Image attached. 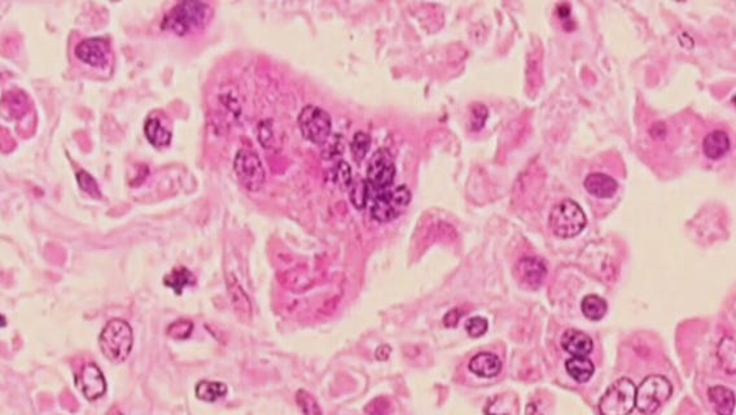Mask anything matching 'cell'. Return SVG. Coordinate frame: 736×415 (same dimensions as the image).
<instances>
[{
    "mask_svg": "<svg viewBox=\"0 0 736 415\" xmlns=\"http://www.w3.org/2000/svg\"><path fill=\"white\" fill-rule=\"evenodd\" d=\"M710 402L716 407L719 414L730 415L734 413L735 407V395L731 389L723 386H716L708 391Z\"/></svg>",
    "mask_w": 736,
    "mask_h": 415,
    "instance_id": "obj_18",
    "label": "cell"
},
{
    "mask_svg": "<svg viewBox=\"0 0 736 415\" xmlns=\"http://www.w3.org/2000/svg\"><path fill=\"white\" fill-rule=\"evenodd\" d=\"M333 182L342 190L351 189L353 183V174H351V165L345 161H340L334 166L332 173Z\"/></svg>",
    "mask_w": 736,
    "mask_h": 415,
    "instance_id": "obj_26",
    "label": "cell"
},
{
    "mask_svg": "<svg viewBox=\"0 0 736 415\" xmlns=\"http://www.w3.org/2000/svg\"><path fill=\"white\" fill-rule=\"evenodd\" d=\"M133 328L124 319H110L99 336L100 351L112 363H122L133 351Z\"/></svg>",
    "mask_w": 736,
    "mask_h": 415,
    "instance_id": "obj_2",
    "label": "cell"
},
{
    "mask_svg": "<svg viewBox=\"0 0 736 415\" xmlns=\"http://www.w3.org/2000/svg\"><path fill=\"white\" fill-rule=\"evenodd\" d=\"M195 395L201 401L216 402L219 398H223L227 395V386L221 381L201 380L196 384Z\"/></svg>",
    "mask_w": 736,
    "mask_h": 415,
    "instance_id": "obj_21",
    "label": "cell"
},
{
    "mask_svg": "<svg viewBox=\"0 0 736 415\" xmlns=\"http://www.w3.org/2000/svg\"><path fill=\"white\" fill-rule=\"evenodd\" d=\"M298 126L304 138L309 142L322 145L331 136L332 119L321 107L307 105L300 113Z\"/></svg>",
    "mask_w": 736,
    "mask_h": 415,
    "instance_id": "obj_7",
    "label": "cell"
},
{
    "mask_svg": "<svg viewBox=\"0 0 736 415\" xmlns=\"http://www.w3.org/2000/svg\"><path fill=\"white\" fill-rule=\"evenodd\" d=\"M516 271L520 280L531 289L539 287L547 277L545 262L537 257H525L517 263Z\"/></svg>",
    "mask_w": 736,
    "mask_h": 415,
    "instance_id": "obj_12",
    "label": "cell"
},
{
    "mask_svg": "<svg viewBox=\"0 0 736 415\" xmlns=\"http://www.w3.org/2000/svg\"><path fill=\"white\" fill-rule=\"evenodd\" d=\"M75 56L82 63L94 68H104L110 59V45L105 38L92 36L83 39L75 47Z\"/></svg>",
    "mask_w": 736,
    "mask_h": 415,
    "instance_id": "obj_11",
    "label": "cell"
},
{
    "mask_svg": "<svg viewBox=\"0 0 736 415\" xmlns=\"http://www.w3.org/2000/svg\"><path fill=\"white\" fill-rule=\"evenodd\" d=\"M390 351H392V349H390L388 345L380 347L376 351L377 360H380V361H385L386 358L390 356Z\"/></svg>",
    "mask_w": 736,
    "mask_h": 415,
    "instance_id": "obj_35",
    "label": "cell"
},
{
    "mask_svg": "<svg viewBox=\"0 0 736 415\" xmlns=\"http://www.w3.org/2000/svg\"><path fill=\"white\" fill-rule=\"evenodd\" d=\"M267 122H269V121H263V122H260V136H258L260 145H263V147H266V148L270 147L271 142H272V139H274V136H274V133H272V127H271V125H267Z\"/></svg>",
    "mask_w": 736,
    "mask_h": 415,
    "instance_id": "obj_33",
    "label": "cell"
},
{
    "mask_svg": "<svg viewBox=\"0 0 736 415\" xmlns=\"http://www.w3.org/2000/svg\"><path fill=\"white\" fill-rule=\"evenodd\" d=\"M459 318H460V313H459L457 309L449 312L445 318H443V325L446 327H455L458 325Z\"/></svg>",
    "mask_w": 736,
    "mask_h": 415,
    "instance_id": "obj_34",
    "label": "cell"
},
{
    "mask_svg": "<svg viewBox=\"0 0 736 415\" xmlns=\"http://www.w3.org/2000/svg\"><path fill=\"white\" fill-rule=\"evenodd\" d=\"M466 331L471 337H481L483 335L486 334L487 328H489V323H487V319L483 318V316H473V318H469L467 322H466Z\"/></svg>",
    "mask_w": 736,
    "mask_h": 415,
    "instance_id": "obj_30",
    "label": "cell"
},
{
    "mask_svg": "<svg viewBox=\"0 0 736 415\" xmlns=\"http://www.w3.org/2000/svg\"><path fill=\"white\" fill-rule=\"evenodd\" d=\"M410 201L411 191L404 184L377 192L371 207V217L380 224L395 221L407 209Z\"/></svg>",
    "mask_w": 736,
    "mask_h": 415,
    "instance_id": "obj_4",
    "label": "cell"
},
{
    "mask_svg": "<svg viewBox=\"0 0 736 415\" xmlns=\"http://www.w3.org/2000/svg\"><path fill=\"white\" fill-rule=\"evenodd\" d=\"M561 347L573 357H587L593 352V339L580 330L569 328L561 336Z\"/></svg>",
    "mask_w": 736,
    "mask_h": 415,
    "instance_id": "obj_14",
    "label": "cell"
},
{
    "mask_svg": "<svg viewBox=\"0 0 736 415\" xmlns=\"http://www.w3.org/2000/svg\"><path fill=\"white\" fill-rule=\"evenodd\" d=\"M77 182L81 187V190L86 194H89L92 198H100L101 194H100L99 184L98 182L95 181V178L84 170H80L77 173Z\"/></svg>",
    "mask_w": 736,
    "mask_h": 415,
    "instance_id": "obj_29",
    "label": "cell"
},
{
    "mask_svg": "<svg viewBox=\"0 0 736 415\" xmlns=\"http://www.w3.org/2000/svg\"><path fill=\"white\" fill-rule=\"evenodd\" d=\"M163 284L172 289L177 295H182L186 287L196 284V277L187 268H175L165 275Z\"/></svg>",
    "mask_w": 736,
    "mask_h": 415,
    "instance_id": "obj_19",
    "label": "cell"
},
{
    "mask_svg": "<svg viewBox=\"0 0 736 415\" xmlns=\"http://www.w3.org/2000/svg\"><path fill=\"white\" fill-rule=\"evenodd\" d=\"M234 170L239 182L251 192L260 190L266 181V172L258 154L249 150H240L234 160Z\"/></svg>",
    "mask_w": 736,
    "mask_h": 415,
    "instance_id": "obj_8",
    "label": "cell"
},
{
    "mask_svg": "<svg viewBox=\"0 0 736 415\" xmlns=\"http://www.w3.org/2000/svg\"><path fill=\"white\" fill-rule=\"evenodd\" d=\"M395 178V163L388 150H378L369 160L367 169V181L369 191L388 190L393 187Z\"/></svg>",
    "mask_w": 736,
    "mask_h": 415,
    "instance_id": "obj_9",
    "label": "cell"
},
{
    "mask_svg": "<svg viewBox=\"0 0 736 415\" xmlns=\"http://www.w3.org/2000/svg\"><path fill=\"white\" fill-rule=\"evenodd\" d=\"M75 387L86 400L95 401L105 393L107 381L99 366L94 362H90L86 363L75 375Z\"/></svg>",
    "mask_w": 736,
    "mask_h": 415,
    "instance_id": "obj_10",
    "label": "cell"
},
{
    "mask_svg": "<svg viewBox=\"0 0 736 415\" xmlns=\"http://www.w3.org/2000/svg\"><path fill=\"white\" fill-rule=\"evenodd\" d=\"M296 401L298 407H301L302 413L311 415L322 414V410L318 405L314 396L304 389L297 392Z\"/></svg>",
    "mask_w": 736,
    "mask_h": 415,
    "instance_id": "obj_27",
    "label": "cell"
},
{
    "mask_svg": "<svg viewBox=\"0 0 736 415\" xmlns=\"http://www.w3.org/2000/svg\"><path fill=\"white\" fill-rule=\"evenodd\" d=\"M486 118H487V109L485 105L476 104L472 109V125H471L472 130L478 131L480 129H483L485 125Z\"/></svg>",
    "mask_w": 736,
    "mask_h": 415,
    "instance_id": "obj_32",
    "label": "cell"
},
{
    "mask_svg": "<svg viewBox=\"0 0 736 415\" xmlns=\"http://www.w3.org/2000/svg\"><path fill=\"white\" fill-rule=\"evenodd\" d=\"M566 372L578 383H586L591 379L595 371L593 361L587 357H572L566 362Z\"/></svg>",
    "mask_w": 736,
    "mask_h": 415,
    "instance_id": "obj_20",
    "label": "cell"
},
{
    "mask_svg": "<svg viewBox=\"0 0 736 415\" xmlns=\"http://www.w3.org/2000/svg\"><path fill=\"white\" fill-rule=\"evenodd\" d=\"M323 151L322 154L325 159H334L336 156L341 154L342 152V136L340 134L333 136V138H328L327 142L324 143Z\"/></svg>",
    "mask_w": 736,
    "mask_h": 415,
    "instance_id": "obj_31",
    "label": "cell"
},
{
    "mask_svg": "<svg viewBox=\"0 0 736 415\" xmlns=\"http://www.w3.org/2000/svg\"><path fill=\"white\" fill-rule=\"evenodd\" d=\"M369 145H371V139L369 136H367L366 133L363 131H358L355 133V136L351 140V154H353V159L360 163L366 156H367L368 150H369Z\"/></svg>",
    "mask_w": 736,
    "mask_h": 415,
    "instance_id": "obj_25",
    "label": "cell"
},
{
    "mask_svg": "<svg viewBox=\"0 0 736 415\" xmlns=\"http://www.w3.org/2000/svg\"><path fill=\"white\" fill-rule=\"evenodd\" d=\"M468 369L480 378H495L502 371V361L494 353L483 352L476 354L468 365Z\"/></svg>",
    "mask_w": 736,
    "mask_h": 415,
    "instance_id": "obj_15",
    "label": "cell"
},
{
    "mask_svg": "<svg viewBox=\"0 0 736 415\" xmlns=\"http://www.w3.org/2000/svg\"><path fill=\"white\" fill-rule=\"evenodd\" d=\"M214 10L204 1H180L165 15L162 29L179 36L203 31L213 18Z\"/></svg>",
    "mask_w": 736,
    "mask_h": 415,
    "instance_id": "obj_1",
    "label": "cell"
},
{
    "mask_svg": "<svg viewBox=\"0 0 736 415\" xmlns=\"http://www.w3.org/2000/svg\"><path fill=\"white\" fill-rule=\"evenodd\" d=\"M673 395V386L663 375H649L635 391V407L643 414H654Z\"/></svg>",
    "mask_w": 736,
    "mask_h": 415,
    "instance_id": "obj_5",
    "label": "cell"
},
{
    "mask_svg": "<svg viewBox=\"0 0 736 415\" xmlns=\"http://www.w3.org/2000/svg\"><path fill=\"white\" fill-rule=\"evenodd\" d=\"M634 381L628 378H621L612 383L599 401V410L603 415H628L635 407Z\"/></svg>",
    "mask_w": 736,
    "mask_h": 415,
    "instance_id": "obj_6",
    "label": "cell"
},
{
    "mask_svg": "<svg viewBox=\"0 0 736 415\" xmlns=\"http://www.w3.org/2000/svg\"><path fill=\"white\" fill-rule=\"evenodd\" d=\"M730 138L725 131L714 130L705 136L702 142V151L710 160H719L730 151Z\"/></svg>",
    "mask_w": 736,
    "mask_h": 415,
    "instance_id": "obj_16",
    "label": "cell"
},
{
    "mask_svg": "<svg viewBox=\"0 0 736 415\" xmlns=\"http://www.w3.org/2000/svg\"><path fill=\"white\" fill-rule=\"evenodd\" d=\"M581 309H582V313H584V316L587 319L596 322V321L603 319L604 316L607 314L608 305H607V301L604 298H601V296H598V295H587L582 300Z\"/></svg>",
    "mask_w": 736,
    "mask_h": 415,
    "instance_id": "obj_22",
    "label": "cell"
},
{
    "mask_svg": "<svg viewBox=\"0 0 736 415\" xmlns=\"http://www.w3.org/2000/svg\"><path fill=\"white\" fill-rule=\"evenodd\" d=\"M586 225L587 218L584 209L571 199L557 203L548 217V226L552 234L561 239H569L581 234Z\"/></svg>",
    "mask_w": 736,
    "mask_h": 415,
    "instance_id": "obj_3",
    "label": "cell"
},
{
    "mask_svg": "<svg viewBox=\"0 0 736 415\" xmlns=\"http://www.w3.org/2000/svg\"><path fill=\"white\" fill-rule=\"evenodd\" d=\"M586 191L598 199H611L619 190L617 181L604 173H591L584 182Z\"/></svg>",
    "mask_w": 736,
    "mask_h": 415,
    "instance_id": "obj_13",
    "label": "cell"
},
{
    "mask_svg": "<svg viewBox=\"0 0 736 415\" xmlns=\"http://www.w3.org/2000/svg\"><path fill=\"white\" fill-rule=\"evenodd\" d=\"M351 204L357 209H365L369 200V187L367 181L358 180L351 183Z\"/></svg>",
    "mask_w": 736,
    "mask_h": 415,
    "instance_id": "obj_24",
    "label": "cell"
},
{
    "mask_svg": "<svg viewBox=\"0 0 736 415\" xmlns=\"http://www.w3.org/2000/svg\"><path fill=\"white\" fill-rule=\"evenodd\" d=\"M193 331V323L187 319H178L168 328V336L175 340L189 339Z\"/></svg>",
    "mask_w": 736,
    "mask_h": 415,
    "instance_id": "obj_28",
    "label": "cell"
},
{
    "mask_svg": "<svg viewBox=\"0 0 736 415\" xmlns=\"http://www.w3.org/2000/svg\"><path fill=\"white\" fill-rule=\"evenodd\" d=\"M144 134L147 136L148 142L156 148L168 147L172 139L170 131L162 125L159 118L156 117H149L145 121Z\"/></svg>",
    "mask_w": 736,
    "mask_h": 415,
    "instance_id": "obj_17",
    "label": "cell"
},
{
    "mask_svg": "<svg viewBox=\"0 0 736 415\" xmlns=\"http://www.w3.org/2000/svg\"><path fill=\"white\" fill-rule=\"evenodd\" d=\"M228 289H230L231 303H233V307H235L236 313L243 316H249L251 312V301L246 296V293L244 292V289H242V286L237 283V280L228 279Z\"/></svg>",
    "mask_w": 736,
    "mask_h": 415,
    "instance_id": "obj_23",
    "label": "cell"
}]
</instances>
